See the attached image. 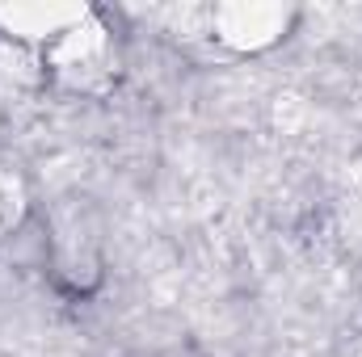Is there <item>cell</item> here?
Segmentation results:
<instances>
[{
    "instance_id": "cell-1",
    "label": "cell",
    "mask_w": 362,
    "mask_h": 357,
    "mask_svg": "<svg viewBox=\"0 0 362 357\" xmlns=\"http://www.w3.org/2000/svg\"><path fill=\"white\" fill-rule=\"evenodd\" d=\"M42 68L55 85L72 92H105L118 76V51H114V34L101 21V13L89 8L72 30H64L47 51H42Z\"/></svg>"
},
{
    "instance_id": "cell-2",
    "label": "cell",
    "mask_w": 362,
    "mask_h": 357,
    "mask_svg": "<svg viewBox=\"0 0 362 357\" xmlns=\"http://www.w3.org/2000/svg\"><path fill=\"white\" fill-rule=\"evenodd\" d=\"M299 21L291 4H219L211 8V38L232 55H262L274 51Z\"/></svg>"
},
{
    "instance_id": "cell-3",
    "label": "cell",
    "mask_w": 362,
    "mask_h": 357,
    "mask_svg": "<svg viewBox=\"0 0 362 357\" xmlns=\"http://www.w3.org/2000/svg\"><path fill=\"white\" fill-rule=\"evenodd\" d=\"M85 13H89V4H4L0 8V38L42 55Z\"/></svg>"
},
{
    "instance_id": "cell-4",
    "label": "cell",
    "mask_w": 362,
    "mask_h": 357,
    "mask_svg": "<svg viewBox=\"0 0 362 357\" xmlns=\"http://www.w3.org/2000/svg\"><path fill=\"white\" fill-rule=\"evenodd\" d=\"M25 185L17 173H8V169H0V236H8V231H17L21 227V219H25Z\"/></svg>"
}]
</instances>
